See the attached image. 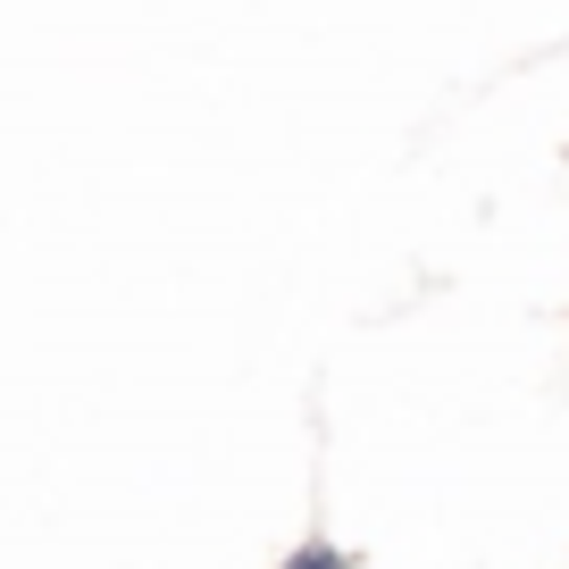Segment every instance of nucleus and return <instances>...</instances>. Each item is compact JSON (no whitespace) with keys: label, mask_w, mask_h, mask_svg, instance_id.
Listing matches in <instances>:
<instances>
[{"label":"nucleus","mask_w":569,"mask_h":569,"mask_svg":"<svg viewBox=\"0 0 569 569\" xmlns=\"http://www.w3.org/2000/svg\"><path fill=\"white\" fill-rule=\"evenodd\" d=\"M277 569H360V561H352V552H336V536H302Z\"/></svg>","instance_id":"1"}]
</instances>
